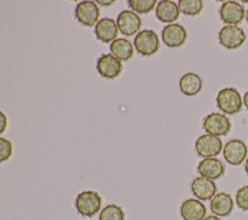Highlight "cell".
Here are the masks:
<instances>
[{"label":"cell","instance_id":"obj_3","mask_svg":"<svg viewBox=\"0 0 248 220\" xmlns=\"http://www.w3.org/2000/svg\"><path fill=\"white\" fill-rule=\"evenodd\" d=\"M134 46L140 55L151 56L158 51L160 41L153 30L144 29L140 31L135 37Z\"/></svg>","mask_w":248,"mask_h":220},{"label":"cell","instance_id":"obj_15","mask_svg":"<svg viewBox=\"0 0 248 220\" xmlns=\"http://www.w3.org/2000/svg\"><path fill=\"white\" fill-rule=\"evenodd\" d=\"M179 211L183 220H202L206 214V207L200 200L187 199L182 202Z\"/></svg>","mask_w":248,"mask_h":220},{"label":"cell","instance_id":"obj_31","mask_svg":"<svg viewBox=\"0 0 248 220\" xmlns=\"http://www.w3.org/2000/svg\"><path fill=\"white\" fill-rule=\"evenodd\" d=\"M245 17H246V20H247V22H248V10L246 11V15H245Z\"/></svg>","mask_w":248,"mask_h":220},{"label":"cell","instance_id":"obj_24","mask_svg":"<svg viewBox=\"0 0 248 220\" xmlns=\"http://www.w3.org/2000/svg\"><path fill=\"white\" fill-rule=\"evenodd\" d=\"M235 203L240 209L248 211V185H244L236 191Z\"/></svg>","mask_w":248,"mask_h":220},{"label":"cell","instance_id":"obj_13","mask_svg":"<svg viewBox=\"0 0 248 220\" xmlns=\"http://www.w3.org/2000/svg\"><path fill=\"white\" fill-rule=\"evenodd\" d=\"M197 172L201 176L214 180L221 177L225 173V166L218 158H203L199 162Z\"/></svg>","mask_w":248,"mask_h":220},{"label":"cell","instance_id":"obj_23","mask_svg":"<svg viewBox=\"0 0 248 220\" xmlns=\"http://www.w3.org/2000/svg\"><path fill=\"white\" fill-rule=\"evenodd\" d=\"M157 1L156 0H129L128 4L130 8L139 14H148L150 13Z\"/></svg>","mask_w":248,"mask_h":220},{"label":"cell","instance_id":"obj_4","mask_svg":"<svg viewBox=\"0 0 248 220\" xmlns=\"http://www.w3.org/2000/svg\"><path fill=\"white\" fill-rule=\"evenodd\" d=\"M202 127L207 134L221 137L230 133L232 124L229 117L224 113L211 112L204 117Z\"/></svg>","mask_w":248,"mask_h":220},{"label":"cell","instance_id":"obj_10","mask_svg":"<svg viewBox=\"0 0 248 220\" xmlns=\"http://www.w3.org/2000/svg\"><path fill=\"white\" fill-rule=\"evenodd\" d=\"M223 155L229 164L232 166H239L246 158L247 146L241 140H232L225 144L223 148Z\"/></svg>","mask_w":248,"mask_h":220},{"label":"cell","instance_id":"obj_30","mask_svg":"<svg viewBox=\"0 0 248 220\" xmlns=\"http://www.w3.org/2000/svg\"><path fill=\"white\" fill-rule=\"evenodd\" d=\"M244 170H245V173H247V175H248V157H247V159L245 160V165H244Z\"/></svg>","mask_w":248,"mask_h":220},{"label":"cell","instance_id":"obj_1","mask_svg":"<svg viewBox=\"0 0 248 220\" xmlns=\"http://www.w3.org/2000/svg\"><path fill=\"white\" fill-rule=\"evenodd\" d=\"M216 104L218 109L224 113L235 114L241 110L243 100L236 88L226 87L218 92Z\"/></svg>","mask_w":248,"mask_h":220},{"label":"cell","instance_id":"obj_6","mask_svg":"<svg viewBox=\"0 0 248 220\" xmlns=\"http://www.w3.org/2000/svg\"><path fill=\"white\" fill-rule=\"evenodd\" d=\"M195 149L199 156L211 158L220 154L223 149V143L219 137L205 134L197 139L195 142Z\"/></svg>","mask_w":248,"mask_h":220},{"label":"cell","instance_id":"obj_32","mask_svg":"<svg viewBox=\"0 0 248 220\" xmlns=\"http://www.w3.org/2000/svg\"><path fill=\"white\" fill-rule=\"evenodd\" d=\"M243 3L245 4V3H248V1H243Z\"/></svg>","mask_w":248,"mask_h":220},{"label":"cell","instance_id":"obj_2","mask_svg":"<svg viewBox=\"0 0 248 220\" xmlns=\"http://www.w3.org/2000/svg\"><path fill=\"white\" fill-rule=\"evenodd\" d=\"M102 202V197L98 192L87 190L77 196L75 205L81 216L93 217L100 211Z\"/></svg>","mask_w":248,"mask_h":220},{"label":"cell","instance_id":"obj_9","mask_svg":"<svg viewBox=\"0 0 248 220\" xmlns=\"http://www.w3.org/2000/svg\"><path fill=\"white\" fill-rule=\"evenodd\" d=\"M220 17L227 25H237L240 23L246 13L244 7L235 1H226L221 5Z\"/></svg>","mask_w":248,"mask_h":220},{"label":"cell","instance_id":"obj_7","mask_svg":"<svg viewBox=\"0 0 248 220\" xmlns=\"http://www.w3.org/2000/svg\"><path fill=\"white\" fill-rule=\"evenodd\" d=\"M76 18L84 26L92 27L99 21L100 10L94 1H82L78 3L75 11Z\"/></svg>","mask_w":248,"mask_h":220},{"label":"cell","instance_id":"obj_5","mask_svg":"<svg viewBox=\"0 0 248 220\" xmlns=\"http://www.w3.org/2000/svg\"><path fill=\"white\" fill-rule=\"evenodd\" d=\"M218 40L224 47L235 49L244 44L246 35L243 29L237 25H226L219 31Z\"/></svg>","mask_w":248,"mask_h":220},{"label":"cell","instance_id":"obj_22","mask_svg":"<svg viewBox=\"0 0 248 220\" xmlns=\"http://www.w3.org/2000/svg\"><path fill=\"white\" fill-rule=\"evenodd\" d=\"M178 8L184 15L194 16L202 12L203 2L202 0H180L178 1Z\"/></svg>","mask_w":248,"mask_h":220},{"label":"cell","instance_id":"obj_26","mask_svg":"<svg viewBox=\"0 0 248 220\" xmlns=\"http://www.w3.org/2000/svg\"><path fill=\"white\" fill-rule=\"evenodd\" d=\"M6 124H7V118L4 114V112L1 111V130H0V134H3L5 129H6Z\"/></svg>","mask_w":248,"mask_h":220},{"label":"cell","instance_id":"obj_12","mask_svg":"<svg viewBox=\"0 0 248 220\" xmlns=\"http://www.w3.org/2000/svg\"><path fill=\"white\" fill-rule=\"evenodd\" d=\"M187 39L186 29L177 23L168 24L162 31L163 43L169 47H181Z\"/></svg>","mask_w":248,"mask_h":220},{"label":"cell","instance_id":"obj_11","mask_svg":"<svg viewBox=\"0 0 248 220\" xmlns=\"http://www.w3.org/2000/svg\"><path fill=\"white\" fill-rule=\"evenodd\" d=\"M117 27L125 36H134L141 26L140 17L132 11H122L117 16Z\"/></svg>","mask_w":248,"mask_h":220},{"label":"cell","instance_id":"obj_17","mask_svg":"<svg viewBox=\"0 0 248 220\" xmlns=\"http://www.w3.org/2000/svg\"><path fill=\"white\" fill-rule=\"evenodd\" d=\"M233 209V200L232 196L225 192L217 193L210 200V210L217 216H228Z\"/></svg>","mask_w":248,"mask_h":220},{"label":"cell","instance_id":"obj_18","mask_svg":"<svg viewBox=\"0 0 248 220\" xmlns=\"http://www.w3.org/2000/svg\"><path fill=\"white\" fill-rule=\"evenodd\" d=\"M179 14H180V10L178 8V5L169 0L160 1L155 11L156 17L161 22L170 23V24H171V22L178 19Z\"/></svg>","mask_w":248,"mask_h":220},{"label":"cell","instance_id":"obj_8","mask_svg":"<svg viewBox=\"0 0 248 220\" xmlns=\"http://www.w3.org/2000/svg\"><path fill=\"white\" fill-rule=\"evenodd\" d=\"M97 71L105 79H113L117 78L123 69L121 60L116 58L112 54H103L98 58Z\"/></svg>","mask_w":248,"mask_h":220},{"label":"cell","instance_id":"obj_20","mask_svg":"<svg viewBox=\"0 0 248 220\" xmlns=\"http://www.w3.org/2000/svg\"><path fill=\"white\" fill-rule=\"evenodd\" d=\"M110 51L119 60L128 61L133 57L134 47L130 41L124 38H118L110 44Z\"/></svg>","mask_w":248,"mask_h":220},{"label":"cell","instance_id":"obj_14","mask_svg":"<svg viewBox=\"0 0 248 220\" xmlns=\"http://www.w3.org/2000/svg\"><path fill=\"white\" fill-rule=\"evenodd\" d=\"M191 191L197 199L207 201L211 200L216 195L217 186L213 180L198 176L191 183Z\"/></svg>","mask_w":248,"mask_h":220},{"label":"cell","instance_id":"obj_27","mask_svg":"<svg viewBox=\"0 0 248 220\" xmlns=\"http://www.w3.org/2000/svg\"><path fill=\"white\" fill-rule=\"evenodd\" d=\"M242 100H243V105H244L245 108L248 110V90L245 92L244 97L242 98Z\"/></svg>","mask_w":248,"mask_h":220},{"label":"cell","instance_id":"obj_19","mask_svg":"<svg viewBox=\"0 0 248 220\" xmlns=\"http://www.w3.org/2000/svg\"><path fill=\"white\" fill-rule=\"evenodd\" d=\"M202 87V80L195 73H187L179 80V88L186 96L197 95Z\"/></svg>","mask_w":248,"mask_h":220},{"label":"cell","instance_id":"obj_25","mask_svg":"<svg viewBox=\"0 0 248 220\" xmlns=\"http://www.w3.org/2000/svg\"><path fill=\"white\" fill-rule=\"evenodd\" d=\"M13 153V144L11 141L0 138V161L3 163L10 159Z\"/></svg>","mask_w":248,"mask_h":220},{"label":"cell","instance_id":"obj_28","mask_svg":"<svg viewBox=\"0 0 248 220\" xmlns=\"http://www.w3.org/2000/svg\"><path fill=\"white\" fill-rule=\"evenodd\" d=\"M202 220H222V219L217 215H208V216L204 217Z\"/></svg>","mask_w":248,"mask_h":220},{"label":"cell","instance_id":"obj_16","mask_svg":"<svg viewBox=\"0 0 248 220\" xmlns=\"http://www.w3.org/2000/svg\"><path fill=\"white\" fill-rule=\"evenodd\" d=\"M97 39L105 44L112 43L118 34L117 23L114 19L105 17L98 21L94 29Z\"/></svg>","mask_w":248,"mask_h":220},{"label":"cell","instance_id":"obj_21","mask_svg":"<svg viewBox=\"0 0 248 220\" xmlns=\"http://www.w3.org/2000/svg\"><path fill=\"white\" fill-rule=\"evenodd\" d=\"M99 220H125V212L121 206L109 204L101 210Z\"/></svg>","mask_w":248,"mask_h":220},{"label":"cell","instance_id":"obj_29","mask_svg":"<svg viewBox=\"0 0 248 220\" xmlns=\"http://www.w3.org/2000/svg\"><path fill=\"white\" fill-rule=\"evenodd\" d=\"M97 3H98V4H101V5H103V6H109V5L113 4L114 1H103V0H101V1H97Z\"/></svg>","mask_w":248,"mask_h":220}]
</instances>
